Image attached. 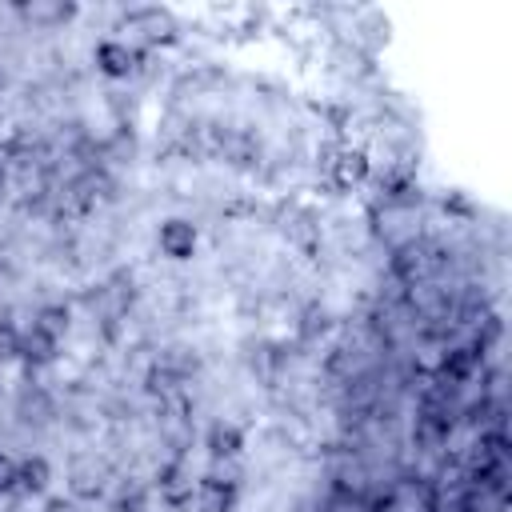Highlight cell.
Listing matches in <instances>:
<instances>
[{"instance_id": "1", "label": "cell", "mask_w": 512, "mask_h": 512, "mask_svg": "<svg viewBox=\"0 0 512 512\" xmlns=\"http://www.w3.org/2000/svg\"><path fill=\"white\" fill-rule=\"evenodd\" d=\"M480 372H484V352H480L476 344H456V348H448V352L440 356V364H436V376H440L444 384H452V388L472 384Z\"/></svg>"}, {"instance_id": "2", "label": "cell", "mask_w": 512, "mask_h": 512, "mask_svg": "<svg viewBox=\"0 0 512 512\" xmlns=\"http://www.w3.org/2000/svg\"><path fill=\"white\" fill-rule=\"evenodd\" d=\"M196 476L180 464V460H172V464H164L160 472H156V492H160V500L168 504V508H188L192 504V496H196Z\"/></svg>"}, {"instance_id": "3", "label": "cell", "mask_w": 512, "mask_h": 512, "mask_svg": "<svg viewBox=\"0 0 512 512\" xmlns=\"http://www.w3.org/2000/svg\"><path fill=\"white\" fill-rule=\"evenodd\" d=\"M156 244H160V252L168 260H188L196 252V244H200V228L192 220H184V216H172V220L160 224Z\"/></svg>"}, {"instance_id": "4", "label": "cell", "mask_w": 512, "mask_h": 512, "mask_svg": "<svg viewBox=\"0 0 512 512\" xmlns=\"http://www.w3.org/2000/svg\"><path fill=\"white\" fill-rule=\"evenodd\" d=\"M124 28H132L136 36H144L148 44H168L176 40V20L168 8H136L124 16Z\"/></svg>"}, {"instance_id": "5", "label": "cell", "mask_w": 512, "mask_h": 512, "mask_svg": "<svg viewBox=\"0 0 512 512\" xmlns=\"http://www.w3.org/2000/svg\"><path fill=\"white\" fill-rule=\"evenodd\" d=\"M140 64V52L128 44V40H100L96 44V68L108 76V80H128Z\"/></svg>"}, {"instance_id": "6", "label": "cell", "mask_w": 512, "mask_h": 512, "mask_svg": "<svg viewBox=\"0 0 512 512\" xmlns=\"http://www.w3.org/2000/svg\"><path fill=\"white\" fill-rule=\"evenodd\" d=\"M368 172H372V160H368V152L364 148H340L332 160H328V176H332V184L336 188H360L364 180H368Z\"/></svg>"}, {"instance_id": "7", "label": "cell", "mask_w": 512, "mask_h": 512, "mask_svg": "<svg viewBox=\"0 0 512 512\" xmlns=\"http://www.w3.org/2000/svg\"><path fill=\"white\" fill-rule=\"evenodd\" d=\"M16 16L24 24L48 32V28H64L76 16V4H68V0H28V4H16Z\"/></svg>"}, {"instance_id": "8", "label": "cell", "mask_w": 512, "mask_h": 512, "mask_svg": "<svg viewBox=\"0 0 512 512\" xmlns=\"http://www.w3.org/2000/svg\"><path fill=\"white\" fill-rule=\"evenodd\" d=\"M20 360L28 368H48L60 360V340L40 328H20Z\"/></svg>"}, {"instance_id": "9", "label": "cell", "mask_w": 512, "mask_h": 512, "mask_svg": "<svg viewBox=\"0 0 512 512\" xmlns=\"http://www.w3.org/2000/svg\"><path fill=\"white\" fill-rule=\"evenodd\" d=\"M204 448H208L212 460H236L240 448H244L240 424H232V420H212L208 432H204Z\"/></svg>"}, {"instance_id": "10", "label": "cell", "mask_w": 512, "mask_h": 512, "mask_svg": "<svg viewBox=\"0 0 512 512\" xmlns=\"http://www.w3.org/2000/svg\"><path fill=\"white\" fill-rule=\"evenodd\" d=\"M236 500H240V488L224 484V480H212V476H204L196 484V496H192L196 512H236Z\"/></svg>"}, {"instance_id": "11", "label": "cell", "mask_w": 512, "mask_h": 512, "mask_svg": "<svg viewBox=\"0 0 512 512\" xmlns=\"http://www.w3.org/2000/svg\"><path fill=\"white\" fill-rule=\"evenodd\" d=\"M52 484V464L40 456V452H32V456H24L20 464H16V492H44Z\"/></svg>"}, {"instance_id": "12", "label": "cell", "mask_w": 512, "mask_h": 512, "mask_svg": "<svg viewBox=\"0 0 512 512\" xmlns=\"http://www.w3.org/2000/svg\"><path fill=\"white\" fill-rule=\"evenodd\" d=\"M68 480H72V484H68V488H72V496L92 500V496H100V488H104V468H100L96 460H76Z\"/></svg>"}, {"instance_id": "13", "label": "cell", "mask_w": 512, "mask_h": 512, "mask_svg": "<svg viewBox=\"0 0 512 512\" xmlns=\"http://www.w3.org/2000/svg\"><path fill=\"white\" fill-rule=\"evenodd\" d=\"M68 324H72V312L64 308V304H44V308H36V316H32V328H40V332H48V336H64L68 332Z\"/></svg>"}, {"instance_id": "14", "label": "cell", "mask_w": 512, "mask_h": 512, "mask_svg": "<svg viewBox=\"0 0 512 512\" xmlns=\"http://www.w3.org/2000/svg\"><path fill=\"white\" fill-rule=\"evenodd\" d=\"M0 360H20V328L12 320H0Z\"/></svg>"}, {"instance_id": "15", "label": "cell", "mask_w": 512, "mask_h": 512, "mask_svg": "<svg viewBox=\"0 0 512 512\" xmlns=\"http://www.w3.org/2000/svg\"><path fill=\"white\" fill-rule=\"evenodd\" d=\"M16 456H8V452H0V492H16Z\"/></svg>"}, {"instance_id": "16", "label": "cell", "mask_w": 512, "mask_h": 512, "mask_svg": "<svg viewBox=\"0 0 512 512\" xmlns=\"http://www.w3.org/2000/svg\"><path fill=\"white\" fill-rule=\"evenodd\" d=\"M0 184H4V176H0Z\"/></svg>"}]
</instances>
